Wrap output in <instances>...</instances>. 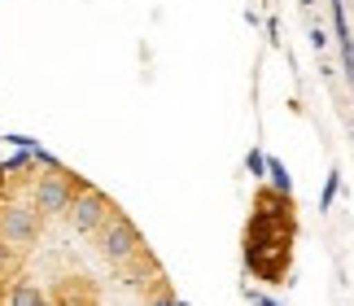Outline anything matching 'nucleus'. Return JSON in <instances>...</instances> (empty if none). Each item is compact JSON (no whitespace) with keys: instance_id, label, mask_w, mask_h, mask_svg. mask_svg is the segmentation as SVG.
Wrapping results in <instances>:
<instances>
[{"instance_id":"obj_2","label":"nucleus","mask_w":354,"mask_h":306,"mask_svg":"<svg viewBox=\"0 0 354 306\" xmlns=\"http://www.w3.org/2000/svg\"><path fill=\"white\" fill-rule=\"evenodd\" d=\"M0 184H5V162H0Z\"/></svg>"},{"instance_id":"obj_1","label":"nucleus","mask_w":354,"mask_h":306,"mask_svg":"<svg viewBox=\"0 0 354 306\" xmlns=\"http://www.w3.org/2000/svg\"><path fill=\"white\" fill-rule=\"evenodd\" d=\"M167 285L131 215L57 158L26 153L0 184V306H114Z\"/></svg>"}]
</instances>
